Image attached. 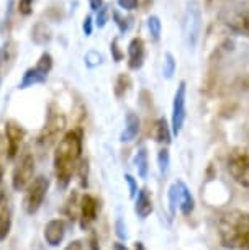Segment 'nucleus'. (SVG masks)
<instances>
[{
	"instance_id": "nucleus-10",
	"label": "nucleus",
	"mask_w": 249,
	"mask_h": 250,
	"mask_svg": "<svg viewBox=\"0 0 249 250\" xmlns=\"http://www.w3.org/2000/svg\"><path fill=\"white\" fill-rule=\"evenodd\" d=\"M229 175L244 188H249V154L234 152L228 160Z\"/></svg>"
},
{
	"instance_id": "nucleus-35",
	"label": "nucleus",
	"mask_w": 249,
	"mask_h": 250,
	"mask_svg": "<svg viewBox=\"0 0 249 250\" xmlns=\"http://www.w3.org/2000/svg\"><path fill=\"white\" fill-rule=\"evenodd\" d=\"M138 2L139 0H116L120 8H123L126 12H131V10H135V8H138Z\"/></svg>"
},
{
	"instance_id": "nucleus-6",
	"label": "nucleus",
	"mask_w": 249,
	"mask_h": 250,
	"mask_svg": "<svg viewBox=\"0 0 249 250\" xmlns=\"http://www.w3.org/2000/svg\"><path fill=\"white\" fill-rule=\"evenodd\" d=\"M51 69H53V58H51L49 53H43L35 67H30L25 70L20 83H18V88L25 90V88L38 85V83H45L51 72Z\"/></svg>"
},
{
	"instance_id": "nucleus-36",
	"label": "nucleus",
	"mask_w": 249,
	"mask_h": 250,
	"mask_svg": "<svg viewBox=\"0 0 249 250\" xmlns=\"http://www.w3.org/2000/svg\"><path fill=\"white\" fill-rule=\"evenodd\" d=\"M125 182L128 183L130 187V196L131 198H136V195H138V183H136V180L131 175H125Z\"/></svg>"
},
{
	"instance_id": "nucleus-12",
	"label": "nucleus",
	"mask_w": 249,
	"mask_h": 250,
	"mask_svg": "<svg viewBox=\"0 0 249 250\" xmlns=\"http://www.w3.org/2000/svg\"><path fill=\"white\" fill-rule=\"evenodd\" d=\"M98 216V201L95 196L86 193L81 198V214H79V219H81V228L82 229H89L91 224L95 223Z\"/></svg>"
},
{
	"instance_id": "nucleus-31",
	"label": "nucleus",
	"mask_w": 249,
	"mask_h": 250,
	"mask_svg": "<svg viewBox=\"0 0 249 250\" xmlns=\"http://www.w3.org/2000/svg\"><path fill=\"white\" fill-rule=\"evenodd\" d=\"M109 15H110V5L109 3H103V7L97 12V17H95L97 28H103L107 25V21H109Z\"/></svg>"
},
{
	"instance_id": "nucleus-27",
	"label": "nucleus",
	"mask_w": 249,
	"mask_h": 250,
	"mask_svg": "<svg viewBox=\"0 0 249 250\" xmlns=\"http://www.w3.org/2000/svg\"><path fill=\"white\" fill-rule=\"evenodd\" d=\"M169 165H171V155H169V150L164 147L158 152V167L161 175H167L169 172Z\"/></svg>"
},
{
	"instance_id": "nucleus-26",
	"label": "nucleus",
	"mask_w": 249,
	"mask_h": 250,
	"mask_svg": "<svg viewBox=\"0 0 249 250\" xmlns=\"http://www.w3.org/2000/svg\"><path fill=\"white\" fill-rule=\"evenodd\" d=\"M176 69H177V62L174 59V56L171 53H166L164 54V64H162V75L166 77L167 80L174 77L176 74Z\"/></svg>"
},
{
	"instance_id": "nucleus-7",
	"label": "nucleus",
	"mask_w": 249,
	"mask_h": 250,
	"mask_svg": "<svg viewBox=\"0 0 249 250\" xmlns=\"http://www.w3.org/2000/svg\"><path fill=\"white\" fill-rule=\"evenodd\" d=\"M35 175V159L31 154H23L12 172V188L15 191H25L26 187L33 182Z\"/></svg>"
},
{
	"instance_id": "nucleus-32",
	"label": "nucleus",
	"mask_w": 249,
	"mask_h": 250,
	"mask_svg": "<svg viewBox=\"0 0 249 250\" xmlns=\"http://www.w3.org/2000/svg\"><path fill=\"white\" fill-rule=\"evenodd\" d=\"M33 3L35 0H18V12L23 17H30L33 13Z\"/></svg>"
},
{
	"instance_id": "nucleus-25",
	"label": "nucleus",
	"mask_w": 249,
	"mask_h": 250,
	"mask_svg": "<svg viewBox=\"0 0 249 250\" xmlns=\"http://www.w3.org/2000/svg\"><path fill=\"white\" fill-rule=\"evenodd\" d=\"M146 25H148V31H149V35H151L153 40L159 41V38H161V31H162V23H161V20H159V17L151 15L148 18Z\"/></svg>"
},
{
	"instance_id": "nucleus-41",
	"label": "nucleus",
	"mask_w": 249,
	"mask_h": 250,
	"mask_svg": "<svg viewBox=\"0 0 249 250\" xmlns=\"http://www.w3.org/2000/svg\"><path fill=\"white\" fill-rule=\"evenodd\" d=\"M113 250H130V249L126 247L125 244H121V242H115V244H113Z\"/></svg>"
},
{
	"instance_id": "nucleus-13",
	"label": "nucleus",
	"mask_w": 249,
	"mask_h": 250,
	"mask_svg": "<svg viewBox=\"0 0 249 250\" xmlns=\"http://www.w3.org/2000/svg\"><path fill=\"white\" fill-rule=\"evenodd\" d=\"M12 201L5 191H0V242L5 240L12 229Z\"/></svg>"
},
{
	"instance_id": "nucleus-21",
	"label": "nucleus",
	"mask_w": 249,
	"mask_h": 250,
	"mask_svg": "<svg viewBox=\"0 0 249 250\" xmlns=\"http://www.w3.org/2000/svg\"><path fill=\"white\" fill-rule=\"evenodd\" d=\"M63 213L68 216L70 221H76L79 218V214H81V203H79V195L76 191L70 193V196L68 198V201H66V205H64Z\"/></svg>"
},
{
	"instance_id": "nucleus-42",
	"label": "nucleus",
	"mask_w": 249,
	"mask_h": 250,
	"mask_svg": "<svg viewBox=\"0 0 249 250\" xmlns=\"http://www.w3.org/2000/svg\"><path fill=\"white\" fill-rule=\"evenodd\" d=\"M135 250H148V249L144 247V244H143V242H136V244H135Z\"/></svg>"
},
{
	"instance_id": "nucleus-17",
	"label": "nucleus",
	"mask_w": 249,
	"mask_h": 250,
	"mask_svg": "<svg viewBox=\"0 0 249 250\" xmlns=\"http://www.w3.org/2000/svg\"><path fill=\"white\" fill-rule=\"evenodd\" d=\"M135 213L138 214L141 219H146L148 216L153 213V196L148 188H141L138 191V195H136Z\"/></svg>"
},
{
	"instance_id": "nucleus-39",
	"label": "nucleus",
	"mask_w": 249,
	"mask_h": 250,
	"mask_svg": "<svg viewBox=\"0 0 249 250\" xmlns=\"http://www.w3.org/2000/svg\"><path fill=\"white\" fill-rule=\"evenodd\" d=\"M64 250H86V245H84L82 240H72L64 247Z\"/></svg>"
},
{
	"instance_id": "nucleus-18",
	"label": "nucleus",
	"mask_w": 249,
	"mask_h": 250,
	"mask_svg": "<svg viewBox=\"0 0 249 250\" xmlns=\"http://www.w3.org/2000/svg\"><path fill=\"white\" fill-rule=\"evenodd\" d=\"M139 128H141V121L138 115H135L133 111H128L125 118V129L120 136V141L121 143H131L138 136Z\"/></svg>"
},
{
	"instance_id": "nucleus-1",
	"label": "nucleus",
	"mask_w": 249,
	"mask_h": 250,
	"mask_svg": "<svg viewBox=\"0 0 249 250\" xmlns=\"http://www.w3.org/2000/svg\"><path fill=\"white\" fill-rule=\"evenodd\" d=\"M82 154V131H68L63 139H59L54 152V173L59 188H68L72 173L76 172L77 164Z\"/></svg>"
},
{
	"instance_id": "nucleus-44",
	"label": "nucleus",
	"mask_w": 249,
	"mask_h": 250,
	"mask_svg": "<svg viewBox=\"0 0 249 250\" xmlns=\"http://www.w3.org/2000/svg\"><path fill=\"white\" fill-rule=\"evenodd\" d=\"M2 177H3V170H2V165H0V182H2Z\"/></svg>"
},
{
	"instance_id": "nucleus-9",
	"label": "nucleus",
	"mask_w": 249,
	"mask_h": 250,
	"mask_svg": "<svg viewBox=\"0 0 249 250\" xmlns=\"http://www.w3.org/2000/svg\"><path fill=\"white\" fill-rule=\"evenodd\" d=\"M64 126H66L64 115H61L59 111H54L53 108H51L48 120L45 123V128L41 129V133L38 136V144L45 146V147L51 146L56 139H58V136L61 131L64 129Z\"/></svg>"
},
{
	"instance_id": "nucleus-24",
	"label": "nucleus",
	"mask_w": 249,
	"mask_h": 250,
	"mask_svg": "<svg viewBox=\"0 0 249 250\" xmlns=\"http://www.w3.org/2000/svg\"><path fill=\"white\" fill-rule=\"evenodd\" d=\"M131 88V79L128 74H120L115 82V97L123 98Z\"/></svg>"
},
{
	"instance_id": "nucleus-22",
	"label": "nucleus",
	"mask_w": 249,
	"mask_h": 250,
	"mask_svg": "<svg viewBox=\"0 0 249 250\" xmlns=\"http://www.w3.org/2000/svg\"><path fill=\"white\" fill-rule=\"evenodd\" d=\"M135 167L138 170V175L141 178L148 177V170H149V160H148V150L146 147H139L138 152L135 155Z\"/></svg>"
},
{
	"instance_id": "nucleus-14",
	"label": "nucleus",
	"mask_w": 249,
	"mask_h": 250,
	"mask_svg": "<svg viewBox=\"0 0 249 250\" xmlns=\"http://www.w3.org/2000/svg\"><path fill=\"white\" fill-rule=\"evenodd\" d=\"M146 59V48L141 38H133L128 44V67L131 70H138L143 67Z\"/></svg>"
},
{
	"instance_id": "nucleus-37",
	"label": "nucleus",
	"mask_w": 249,
	"mask_h": 250,
	"mask_svg": "<svg viewBox=\"0 0 249 250\" xmlns=\"http://www.w3.org/2000/svg\"><path fill=\"white\" fill-rule=\"evenodd\" d=\"M115 230H116V235H118L121 240H125L126 237H128V232H126V226H125V223L121 219H116Z\"/></svg>"
},
{
	"instance_id": "nucleus-4",
	"label": "nucleus",
	"mask_w": 249,
	"mask_h": 250,
	"mask_svg": "<svg viewBox=\"0 0 249 250\" xmlns=\"http://www.w3.org/2000/svg\"><path fill=\"white\" fill-rule=\"evenodd\" d=\"M222 20L229 30L249 38V0H231L223 8Z\"/></svg>"
},
{
	"instance_id": "nucleus-43",
	"label": "nucleus",
	"mask_w": 249,
	"mask_h": 250,
	"mask_svg": "<svg viewBox=\"0 0 249 250\" xmlns=\"http://www.w3.org/2000/svg\"><path fill=\"white\" fill-rule=\"evenodd\" d=\"M91 249H92V250H98V247H97V240H95V239H92V240H91Z\"/></svg>"
},
{
	"instance_id": "nucleus-2",
	"label": "nucleus",
	"mask_w": 249,
	"mask_h": 250,
	"mask_svg": "<svg viewBox=\"0 0 249 250\" xmlns=\"http://www.w3.org/2000/svg\"><path fill=\"white\" fill-rule=\"evenodd\" d=\"M218 235L223 247L249 250V213L239 209L223 213L218 219Z\"/></svg>"
},
{
	"instance_id": "nucleus-45",
	"label": "nucleus",
	"mask_w": 249,
	"mask_h": 250,
	"mask_svg": "<svg viewBox=\"0 0 249 250\" xmlns=\"http://www.w3.org/2000/svg\"><path fill=\"white\" fill-rule=\"evenodd\" d=\"M0 87H2V75H0Z\"/></svg>"
},
{
	"instance_id": "nucleus-34",
	"label": "nucleus",
	"mask_w": 249,
	"mask_h": 250,
	"mask_svg": "<svg viewBox=\"0 0 249 250\" xmlns=\"http://www.w3.org/2000/svg\"><path fill=\"white\" fill-rule=\"evenodd\" d=\"M169 208H171V214L174 216L176 214V209H177V191H176V185H171L169 188Z\"/></svg>"
},
{
	"instance_id": "nucleus-11",
	"label": "nucleus",
	"mask_w": 249,
	"mask_h": 250,
	"mask_svg": "<svg viewBox=\"0 0 249 250\" xmlns=\"http://www.w3.org/2000/svg\"><path fill=\"white\" fill-rule=\"evenodd\" d=\"M5 143H7V157L15 159L20 149V144L23 138H25V129L22 128L15 121H7L5 123Z\"/></svg>"
},
{
	"instance_id": "nucleus-20",
	"label": "nucleus",
	"mask_w": 249,
	"mask_h": 250,
	"mask_svg": "<svg viewBox=\"0 0 249 250\" xmlns=\"http://www.w3.org/2000/svg\"><path fill=\"white\" fill-rule=\"evenodd\" d=\"M171 138H172L171 126L167 125L166 118H159L156 125H154V139L161 144H171Z\"/></svg>"
},
{
	"instance_id": "nucleus-29",
	"label": "nucleus",
	"mask_w": 249,
	"mask_h": 250,
	"mask_svg": "<svg viewBox=\"0 0 249 250\" xmlns=\"http://www.w3.org/2000/svg\"><path fill=\"white\" fill-rule=\"evenodd\" d=\"M77 175H79V182H81L82 187H87V177H89V160L87 159H81L77 164Z\"/></svg>"
},
{
	"instance_id": "nucleus-19",
	"label": "nucleus",
	"mask_w": 249,
	"mask_h": 250,
	"mask_svg": "<svg viewBox=\"0 0 249 250\" xmlns=\"http://www.w3.org/2000/svg\"><path fill=\"white\" fill-rule=\"evenodd\" d=\"M31 40L35 41L36 44L45 46V44H48L51 40H53V33H51L49 26L46 25V23L40 21V23H36V25L33 26V30H31Z\"/></svg>"
},
{
	"instance_id": "nucleus-30",
	"label": "nucleus",
	"mask_w": 249,
	"mask_h": 250,
	"mask_svg": "<svg viewBox=\"0 0 249 250\" xmlns=\"http://www.w3.org/2000/svg\"><path fill=\"white\" fill-rule=\"evenodd\" d=\"M84 61H86V65L87 67H97V65H100L103 62V56L98 53V51H89V53L86 54V58H84Z\"/></svg>"
},
{
	"instance_id": "nucleus-8",
	"label": "nucleus",
	"mask_w": 249,
	"mask_h": 250,
	"mask_svg": "<svg viewBox=\"0 0 249 250\" xmlns=\"http://www.w3.org/2000/svg\"><path fill=\"white\" fill-rule=\"evenodd\" d=\"M187 83L182 80L179 82L176 93H174V102H172V121H171V129L174 136H179L184 123L187 118Z\"/></svg>"
},
{
	"instance_id": "nucleus-40",
	"label": "nucleus",
	"mask_w": 249,
	"mask_h": 250,
	"mask_svg": "<svg viewBox=\"0 0 249 250\" xmlns=\"http://www.w3.org/2000/svg\"><path fill=\"white\" fill-rule=\"evenodd\" d=\"M89 7L92 12H98L103 7V0H89Z\"/></svg>"
},
{
	"instance_id": "nucleus-38",
	"label": "nucleus",
	"mask_w": 249,
	"mask_h": 250,
	"mask_svg": "<svg viewBox=\"0 0 249 250\" xmlns=\"http://www.w3.org/2000/svg\"><path fill=\"white\" fill-rule=\"evenodd\" d=\"M82 30H84V35L86 36H91L92 31H93V21H92V17L87 15L84 18V23H82Z\"/></svg>"
},
{
	"instance_id": "nucleus-15",
	"label": "nucleus",
	"mask_w": 249,
	"mask_h": 250,
	"mask_svg": "<svg viewBox=\"0 0 249 250\" xmlns=\"http://www.w3.org/2000/svg\"><path fill=\"white\" fill-rule=\"evenodd\" d=\"M66 235V224L63 219H51L45 226V240L49 247H59Z\"/></svg>"
},
{
	"instance_id": "nucleus-23",
	"label": "nucleus",
	"mask_w": 249,
	"mask_h": 250,
	"mask_svg": "<svg viewBox=\"0 0 249 250\" xmlns=\"http://www.w3.org/2000/svg\"><path fill=\"white\" fill-rule=\"evenodd\" d=\"M13 59H15V44L8 41L0 48V75L7 69V65L12 64Z\"/></svg>"
},
{
	"instance_id": "nucleus-5",
	"label": "nucleus",
	"mask_w": 249,
	"mask_h": 250,
	"mask_svg": "<svg viewBox=\"0 0 249 250\" xmlns=\"http://www.w3.org/2000/svg\"><path fill=\"white\" fill-rule=\"evenodd\" d=\"M48 188L49 180L45 175L33 178V182L26 187L25 198H23V209L26 211V214L38 213V209L43 206L46 195H48Z\"/></svg>"
},
{
	"instance_id": "nucleus-33",
	"label": "nucleus",
	"mask_w": 249,
	"mask_h": 250,
	"mask_svg": "<svg viewBox=\"0 0 249 250\" xmlns=\"http://www.w3.org/2000/svg\"><path fill=\"white\" fill-rule=\"evenodd\" d=\"M110 51H112V58H113L115 62H120L121 59H123V51L120 49V46H118V38H115L113 41H112V44H110Z\"/></svg>"
},
{
	"instance_id": "nucleus-16",
	"label": "nucleus",
	"mask_w": 249,
	"mask_h": 250,
	"mask_svg": "<svg viewBox=\"0 0 249 250\" xmlns=\"http://www.w3.org/2000/svg\"><path fill=\"white\" fill-rule=\"evenodd\" d=\"M174 185H176V191H177V208H179L181 213L184 216H190L194 213L195 200H194V196H192L189 187L182 180H177Z\"/></svg>"
},
{
	"instance_id": "nucleus-28",
	"label": "nucleus",
	"mask_w": 249,
	"mask_h": 250,
	"mask_svg": "<svg viewBox=\"0 0 249 250\" xmlns=\"http://www.w3.org/2000/svg\"><path fill=\"white\" fill-rule=\"evenodd\" d=\"M113 20H115V25L118 26L120 33H126L131 28V20H133V18H131V17H123L120 12L115 10L113 12Z\"/></svg>"
},
{
	"instance_id": "nucleus-3",
	"label": "nucleus",
	"mask_w": 249,
	"mask_h": 250,
	"mask_svg": "<svg viewBox=\"0 0 249 250\" xmlns=\"http://www.w3.org/2000/svg\"><path fill=\"white\" fill-rule=\"evenodd\" d=\"M202 25H204V13L199 0H189L185 3L184 17H182V36L184 43L190 53H194L200 41Z\"/></svg>"
}]
</instances>
